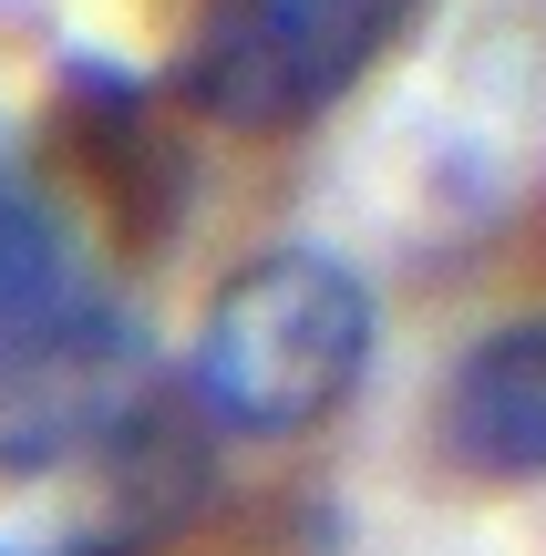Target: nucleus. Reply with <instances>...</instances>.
<instances>
[{
    "instance_id": "f257e3e1",
    "label": "nucleus",
    "mask_w": 546,
    "mask_h": 556,
    "mask_svg": "<svg viewBox=\"0 0 546 556\" xmlns=\"http://www.w3.org/2000/svg\"><path fill=\"white\" fill-rule=\"evenodd\" d=\"M371 371V289L320 248H268L206 299L196 361H186V402L217 433L289 443L330 422Z\"/></svg>"
},
{
    "instance_id": "f03ea898",
    "label": "nucleus",
    "mask_w": 546,
    "mask_h": 556,
    "mask_svg": "<svg viewBox=\"0 0 546 556\" xmlns=\"http://www.w3.org/2000/svg\"><path fill=\"white\" fill-rule=\"evenodd\" d=\"M423 0H206L176 93L227 135H300L403 41Z\"/></svg>"
},
{
    "instance_id": "7ed1b4c3",
    "label": "nucleus",
    "mask_w": 546,
    "mask_h": 556,
    "mask_svg": "<svg viewBox=\"0 0 546 556\" xmlns=\"http://www.w3.org/2000/svg\"><path fill=\"white\" fill-rule=\"evenodd\" d=\"M103 351V289L62 206L21 165H0V402L62 381Z\"/></svg>"
},
{
    "instance_id": "20e7f679",
    "label": "nucleus",
    "mask_w": 546,
    "mask_h": 556,
    "mask_svg": "<svg viewBox=\"0 0 546 556\" xmlns=\"http://www.w3.org/2000/svg\"><path fill=\"white\" fill-rule=\"evenodd\" d=\"M433 454L465 484H546V309L485 330L433 392Z\"/></svg>"
},
{
    "instance_id": "39448f33",
    "label": "nucleus",
    "mask_w": 546,
    "mask_h": 556,
    "mask_svg": "<svg viewBox=\"0 0 546 556\" xmlns=\"http://www.w3.org/2000/svg\"><path fill=\"white\" fill-rule=\"evenodd\" d=\"M62 114H73V135H82L93 197L114 206L135 238H165V217H176L186 176H176V144L155 135V103H144V83H124V73H103V62H82V73L62 83Z\"/></svg>"
}]
</instances>
